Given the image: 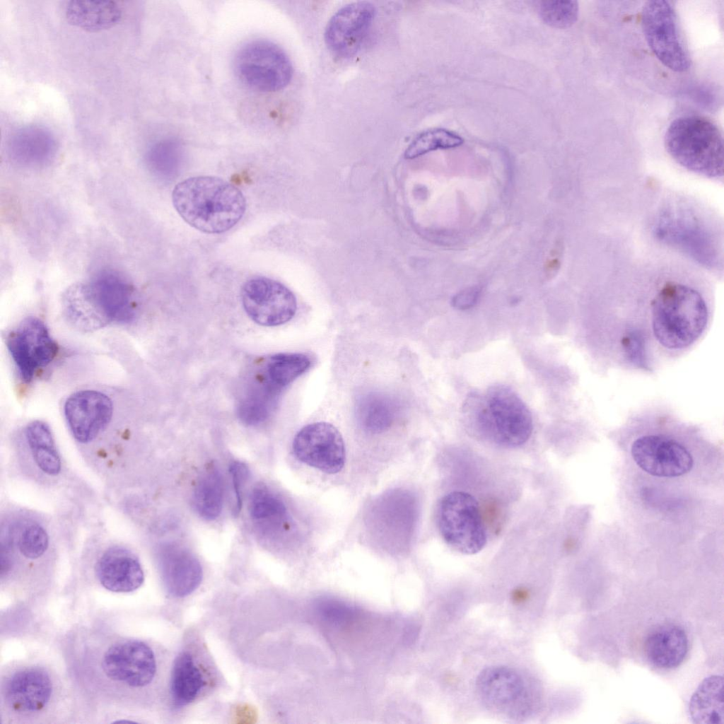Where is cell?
<instances>
[{
    "instance_id": "d6986e66",
    "label": "cell",
    "mask_w": 724,
    "mask_h": 724,
    "mask_svg": "<svg viewBox=\"0 0 724 724\" xmlns=\"http://www.w3.org/2000/svg\"><path fill=\"white\" fill-rule=\"evenodd\" d=\"M52 692V684L49 675L37 667L16 672L8 679L4 690L9 706L21 713L42 709L49 702Z\"/></svg>"
},
{
    "instance_id": "f1b7e54d",
    "label": "cell",
    "mask_w": 724,
    "mask_h": 724,
    "mask_svg": "<svg viewBox=\"0 0 724 724\" xmlns=\"http://www.w3.org/2000/svg\"><path fill=\"white\" fill-rule=\"evenodd\" d=\"M197 513L206 520H214L221 513L223 503V484L219 470L211 465L197 480L193 494Z\"/></svg>"
},
{
    "instance_id": "4dcf8cb0",
    "label": "cell",
    "mask_w": 724,
    "mask_h": 724,
    "mask_svg": "<svg viewBox=\"0 0 724 724\" xmlns=\"http://www.w3.org/2000/svg\"><path fill=\"white\" fill-rule=\"evenodd\" d=\"M464 139L456 132L443 128L426 130L419 134L408 146L404 157L413 159L438 149L457 148Z\"/></svg>"
},
{
    "instance_id": "1f68e13d",
    "label": "cell",
    "mask_w": 724,
    "mask_h": 724,
    "mask_svg": "<svg viewBox=\"0 0 724 724\" xmlns=\"http://www.w3.org/2000/svg\"><path fill=\"white\" fill-rule=\"evenodd\" d=\"M250 513L259 523L276 526L286 520V508L283 501L268 489L257 487L251 495Z\"/></svg>"
},
{
    "instance_id": "52a82bcc",
    "label": "cell",
    "mask_w": 724,
    "mask_h": 724,
    "mask_svg": "<svg viewBox=\"0 0 724 724\" xmlns=\"http://www.w3.org/2000/svg\"><path fill=\"white\" fill-rule=\"evenodd\" d=\"M235 71L240 81L259 92H274L286 87L293 75L291 62L284 51L272 42L256 40L237 52Z\"/></svg>"
},
{
    "instance_id": "44dd1931",
    "label": "cell",
    "mask_w": 724,
    "mask_h": 724,
    "mask_svg": "<svg viewBox=\"0 0 724 724\" xmlns=\"http://www.w3.org/2000/svg\"><path fill=\"white\" fill-rule=\"evenodd\" d=\"M476 688L486 703L497 708L513 707L526 696L527 688L522 676L506 666H491L477 677Z\"/></svg>"
},
{
    "instance_id": "f35d334b",
    "label": "cell",
    "mask_w": 724,
    "mask_h": 724,
    "mask_svg": "<svg viewBox=\"0 0 724 724\" xmlns=\"http://www.w3.org/2000/svg\"><path fill=\"white\" fill-rule=\"evenodd\" d=\"M527 594L524 590H516L513 593V599L517 602H522L526 599Z\"/></svg>"
},
{
    "instance_id": "7402d4cb",
    "label": "cell",
    "mask_w": 724,
    "mask_h": 724,
    "mask_svg": "<svg viewBox=\"0 0 724 724\" xmlns=\"http://www.w3.org/2000/svg\"><path fill=\"white\" fill-rule=\"evenodd\" d=\"M282 391L260 370L252 378L239 402L238 415L240 421L248 426L264 421L274 409Z\"/></svg>"
},
{
    "instance_id": "7a4b0ae2",
    "label": "cell",
    "mask_w": 724,
    "mask_h": 724,
    "mask_svg": "<svg viewBox=\"0 0 724 724\" xmlns=\"http://www.w3.org/2000/svg\"><path fill=\"white\" fill-rule=\"evenodd\" d=\"M649 317L655 341L665 350L681 351L693 345L705 332L710 311L697 290L670 281L651 300Z\"/></svg>"
},
{
    "instance_id": "83f0119b",
    "label": "cell",
    "mask_w": 724,
    "mask_h": 724,
    "mask_svg": "<svg viewBox=\"0 0 724 724\" xmlns=\"http://www.w3.org/2000/svg\"><path fill=\"white\" fill-rule=\"evenodd\" d=\"M25 437L38 468L48 475H57L62 468L61 459L48 424L39 420L29 423Z\"/></svg>"
},
{
    "instance_id": "5b68a950",
    "label": "cell",
    "mask_w": 724,
    "mask_h": 724,
    "mask_svg": "<svg viewBox=\"0 0 724 724\" xmlns=\"http://www.w3.org/2000/svg\"><path fill=\"white\" fill-rule=\"evenodd\" d=\"M469 402L476 427L486 438L506 448L518 447L530 438L532 415L510 388L493 386L484 397H472Z\"/></svg>"
},
{
    "instance_id": "30bf717a",
    "label": "cell",
    "mask_w": 724,
    "mask_h": 724,
    "mask_svg": "<svg viewBox=\"0 0 724 724\" xmlns=\"http://www.w3.org/2000/svg\"><path fill=\"white\" fill-rule=\"evenodd\" d=\"M6 347L25 383H30L40 369L49 365L59 350L46 325L35 317H26L10 332Z\"/></svg>"
},
{
    "instance_id": "ba28073f",
    "label": "cell",
    "mask_w": 724,
    "mask_h": 724,
    "mask_svg": "<svg viewBox=\"0 0 724 724\" xmlns=\"http://www.w3.org/2000/svg\"><path fill=\"white\" fill-rule=\"evenodd\" d=\"M654 233L659 240L706 268H717L720 263L713 235L689 210H665L658 218Z\"/></svg>"
},
{
    "instance_id": "8992f818",
    "label": "cell",
    "mask_w": 724,
    "mask_h": 724,
    "mask_svg": "<svg viewBox=\"0 0 724 724\" xmlns=\"http://www.w3.org/2000/svg\"><path fill=\"white\" fill-rule=\"evenodd\" d=\"M438 525L445 543L461 554H477L486 545V531L479 504L467 492L452 491L441 498Z\"/></svg>"
},
{
    "instance_id": "484cf974",
    "label": "cell",
    "mask_w": 724,
    "mask_h": 724,
    "mask_svg": "<svg viewBox=\"0 0 724 724\" xmlns=\"http://www.w3.org/2000/svg\"><path fill=\"white\" fill-rule=\"evenodd\" d=\"M356 410L361 426L368 432L378 433L391 426L399 416L402 405L393 396L370 392L359 397Z\"/></svg>"
},
{
    "instance_id": "4fadbf2b",
    "label": "cell",
    "mask_w": 724,
    "mask_h": 724,
    "mask_svg": "<svg viewBox=\"0 0 724 724\" xmlns=\"http://www.w3.org/2000/svg\"><path fill=\"white\" fill-rule=\"evenodd\" d=\"M631 455L641 469L658 477H679L693 467V458L687 449L662 435L638 438L631 445Z\"/></svg>"
},
{
    "instance_id": "8fae6325",
    "label": "cell",
    "mask_w": 724,
    "mask_h": 724,
    "mask_svg": "<svg viewBox=\"0 0 724 724\" xmlns=\"http://www.w3.org/2000/svg\"><path fill=\"white\" fill-rule=\"evenodd\" d=\"M241 300L247 315L265 327L288 322L297 310L293 293L283 284L264 276L252 278L243 284Z\"/></svg>"
},
{
    "instance_id": "cb8c5ba5",
    "label": "cell",
    "mask_w": 724,
    "mask_h": 724,
    "mask_svg": "<svg viewBox=\"0 0 724 724\" xmlns=\"http://www.w3.org/2000/svg\"><path fill=\"white\" fill-rule=\"evenodd\" d=\"M65 17L67 21L89 32L106 30L117 24L122 9L114 1L74 0L66 3Z\"/></svg>"
},
{
    "instance_id": "3957f363",
    "label": "cell",
    "mask_w": 724,
    "mask_h": 724,
    "mask_svg": "<svg viewBox=\"0 0 724 724\" xmlns=\"http://www.w3.org/2000/svg\"><path fill=\"white\" fill-rule=\"evenodd\" d=\"M665 147L683 168L709 178L723 175V142L716 124L698 115L682 116L666 130Z\"/></svg>"
},
{
    "instance_id": "5bb4252c",
    "label": "cell",
    "mask_w": 724,
    "mask_h": 724,
    "mask_svg": "<svg viewBox=\"0 0 724 724\" xmlns=\"http://www.w3.org/2000/svg\"><path fill=\"white\" fill-rule=\"evenodd\" d=\"M102 667L110 679L132 687L149 684L157 668L152 649L137 640L122 641L111 646L104 654Z\"/></svg>"
},
{
    "instance_id": "e575fe53",
    "label": "cell",
    "mask_w": 724,
    "mask_h": 724,
    "mask_svg": "<svg viewBox=\"0 0 724 724\" xmlns=\"http://www.w3.org/2000/svg\"><path fill=\"white\" fill-rule=\"evenodd\" d=\"M49 545V537L40 525L32 523L21 531L18 539L21 553L27 559H36L42 556Z\"/></svg>"
},
{
    "instance_id": "d590c367",
    "label": "cell",
    "mask_w": 724,
    "mask_h": 724,
    "mask_svg": "<svg viewBox=\"0 0 724 724\" xmlns=\"http://www.w3.org/2000/svg\"><path fill=\"white\" fill-rule=\"evenodd\" d=\"M320 616L334 624H341L350 620L354 610L349 606L338 601L324 600L317 605Z\"/></svg>"
},
{
    "instance_id": "9c48e42d",
    "label": "cell",
    "mask_w": 724,
    "mask_h": 724,
    "mask_svg": "<svg viewBox=\"0 0 724 724\" xmlns=\"http://www.w3.org/2000/svg\"><path fill=\"white\" fill-rule=\"evenodd\" d=\"M641 28L650 49L665 66L678 73L689 69L691 60L680 38L676 13L668 1H647L641 12Z\"/></svg>"
},
{
    "instance_id": "2e32d148",
    "label": "cell",
    "mask_w": 724,
    "mask_h": 724,
    "mask_svg": "<svg viewBox=\"0 0 724 724\" xmlns=\"http://www.w3.org/2000/svg\"><path fill=\"white\" fill-rule=\"evenodd\" d=\"M64 413L74 438L81 443H88L109 424L113 405L105 393L94 390H83L71 394L66 399Z\"/></svg>"
},
{
    "instance_id": "ffe728a7",
    "label": "cell",
    "mask_w": 724,
    "mask_h": 724,
    "mask_svg": "<svg viewBox=\"0 0 724 724\" xmlns=\"http://www.w3.org/2000/svg\"><path fill=\"white\" fill-rule=\"evenodd\" d=\"M163 579L168 592L175 597L192 593L200 585L203 572L199 560L185 548L165 546L160 553Z\"/></svg>"
},
{
    "instance_id": "ac0fdd59",
    "label": "cell",
    "mask_w": 724,
    "mask_h": 724,
    "mask_svg": "<svg viewBox=\"0 0 724 724\" xmlns=\"http://www.w3.org/2000/svg\"><path fill=\"white\" fill-rule=\"evenodd\" d=\"M9 158L17 165L40 168L49 164L57 151L54 134L39 125H27L16 130L7 143Z\"/></svg>"
},
{
    "instance_id": "d6a6232c",
    "label": "cell",
    "mask_w": 724,
    "mask_h": 724,
    "mask_svg": "<svg viewBox=\"0 0 724 724\" xmlns=\"http://www.w3.org/2000/svg\"><path fill=\"white\" fill-rule=\"evenodd\" d=\"M537 13L547 25L555 28H567L577 21L579 6L576 1H540Z\"/></svg>"
},
{
    "instance_id": "836d02e7",
    "label": "cell",
    "mask_w": 724,
    "mask_h": 724,
    "mask_svg": "<svg viewBox=\"0 0 724 724\" xmlns=\"http://www.w3.org/2000/svg\"><path fill=\"white\" fill-rule=\"evenodd\" d=\"M181 146L173 139L160 140L153 144L146 156L148 166L156 171H163L175 165L180 159Z\"/></svg>"
},
{
    "instance_id": "74e56055",
    "label": "cell",
    "mask_w": 724,
    "mask_h": 724,
    "mask_svg": "<svg viewBox=\"0 0 724 724\" xmlns=\"http://www.w3.org/2000/svg\"><path fill=\"white\" fill-rule=\"evenodd\" d=\"M481 294L479 286H472L457 293L452 299V305L457 310H467L473 307Z\"/></svg>"
},
{
    "instance_id": "277c9868",
    "label": "cell",
    "mask_w": 724,
    "mask_h": 724,
    "mask_svg": "<svg viewBox=\"0 0 724 724\" xmlns=\"http://www.w3.org/2000/svg\"><path fill=\"white\" fill-rule=\"evenodd\" d=\"M71 291L74 310L90 330L110 322L128 323L135 317L134 288L115 271L102 270Z\"/></svg>"
},
{
    "instance_id": "4316f807",
    "label": "cell",
    "mask_w": 724,
    "mask_h": 724,
    "mask_svg": "<svg viewBox=\"0 0 724 724\" xmlns=\"http://www.w3.org/2000/svg\"><path fill=\"white\" fill-rule=\"evenodd\" d=\"M689 713L699 724H723V678L711 675L705 678L692 694Z\"/></svg>"
},
{
    "instance_id": "7c38bea8",
    "label": "cell",
    "mask_w": 724,
    "mask_h": 724,
    "mask_svg": "<svg viewBox=\"0 0 724 724\" xmlns=\"http://www.w3.org/2000/svg\"><path fill=\"white\" fill-rule=\"evenodd\" d=\"M293 451L301 462L327 474L340 472L345 463L343 438L333 425L315 422L301 428L293 441Z\"/></svg>"
},
{
    "instance_id": "6da1fadb",
    "label": "cell",
    "mask_w": 724,
    "mask_h": 724,
    "mask_svg": "<svg viewBox=\"0 0 724 724\" xmlns=\"http://www.w3.org/2000/svg\"><path fill=\"white\" fill-rule=\"evenodd\" d=\"M172 200L185 222L210 234L222 233L232 228L246 209L245 198L236 186L209 175L181 181L173 189Z\"/></svg>"
},
{
    "instance_id": "9a60e30c",
    "label": "cell",
    "mask_w": 724,
    "mask_h": 724,
    "mask_svg": "<svg viewBox=\"0 0 724 724\" xmlns=\"http://www.w3.org/2000/svg\"><path fill=\"white\" fill-rule=\"evenodd\" d=\"M375 16V8L368 1L351 3L339 9L325 28L329 49L340 57L354 55L367 37Z\"/></svg>"
},
{
    "instance_id": "8d00e7d4",
    "label": "cell",
    "mask_w": 724,
    "mask_h": 724,
    "mask_svg": "<svg viewBox=\"0 0 724 724\" xmlns=\"http://www.w3.org/2000/svg\"><path fill=\"white\" fill-rule=\"evenodd\" d=\"M229 472L231 475L233 487L236 501L233 513L234 515H238L241 510L243 503V488L248 477L249 469L245 463L239 461H234L229 467Z\"/></svg>"
},
{
    "instance_id": "e0dca14e",
    "label": "cell",
    "mask_w": 724,
    "mask_h": 724,
    "mask_svg": "<svg viewBox=\"0 0 724 724\" xmlns=\"http://www.w3.org/2000/svg\"><path fill=\"white\" fill-rule=\"evenodd\" d=\"M95 573L100 584L115 592H133L144 581L138 557L122 547L107 549L96 563Z\"/></svg>"
},
{
    "instance_id": "f546056e",
    "label": "cell",
    "mask_w": 724,
    "mask_h": 724,
    "mask_svg": "<svg viewBox=\"0 0 724 724\" xmlns=\"http://www.w3.org/2000/svg\"><path fill=\"white\" fill-rule=\"evenodd\" d=\"M310 357L303 353H282L268 357L262 372L274 384L284 390L311 366Z\"/></svg>"
},
{
    "instance_id": "603a6c76",
    "label": "cell",
    "mask_w": 724,
    "mask_h": 724,
    "mask_svg": "<svg viewBox=\"0 0 724 724\" xmlns=\"http://www.w3.org/2000/svg\"><path fill=\"white\" fill-rule=\"evenodd\" d=\"M688 646L687 634L681 627L665 625L648 635L645 651L653 665L670 669L682 662L688 652Z\"/></svg>"
},
{
    "instance_id": "d4e9b609",
    "label": "cell",
    "mask_w": 724,
    "mask_h": 724,
    "mask_svg": "<svg viewBox=\"0 0 724 724\" xmlns=\"http://www.w3.org/2000/svg\"><path fill=\"white\" fill-rule=\"evenodd\" d=\"M206 685L203 672L194 655L182 651L175 658L170 677V695L177 708L192 703Z\"/></svg>"
}]
</instances>
